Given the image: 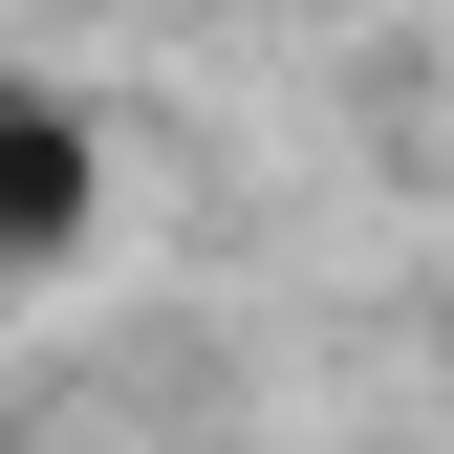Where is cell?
<instances>
[{
    "label": "cell",
    "instance_id": "cell-1",
    "mask_svg": "<svg viewBox=\"0 0 454 454\" xmlns=\"http://www.w3.org/2000/svg\"><path fill=\"white\" fill-rule=\"evenodd\" d=\"M87 130H66V108H43V87H0V260H66L87 239Z\"/></svg>",
    "mask_w": 454,
    "mask_h": 454
}]
</instances>
